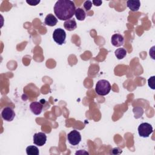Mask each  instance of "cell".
<instances>
[{
  "label": "cell",
  "instance_id": "cell-18",
  "mask_svg": "<svg viewBox=\"0 0 155 155\" xmlns=\"http://www.w3.org/2000/svg\"><path fill=\"white\" fill-rule=\"evenodd\" d=\"M26 2L29 4L30 5H31V6H35L36 5H38L39 2H40V1L39 0H29V1H26Z\"/></svg>",
  "mask_w": 155,
  "mask_h": 155
},
{
  "label": "cell",
  "instance_id": "cell-17",
  "mask_svg": "<svg viewBox=\"0 0 155 155\" xmlns=\"http://www.w3.org/2000/svg\"><path fill=\"white\" fill-rule=\"evenodd\" d=\"M92 6V2L91 1H86L84 3V7L86 11H89Z\"/></svg>",
  "mask_w": 155,
  "mask_h": 155
},
{
  "label": "cell",
  "instance_id": "cell-10",
  "mask_svg": "<svg viewBox=\"0 0 155 155\" xmlns=\"http://www.w3.org/2000/svg\"><path fill=\"white\" fill-rule=\"evenodd\" d=\"M127 7L133 12L137 11L140 6V2L139 0H128L127 1Z\"/></svg>",
  "mask_w": 155,
  "mask_h": 155
},
{
  "label": "cell",
  "instance_id": "cell-20",
  "mask_svg": "<svg viewBox=\"0 0 155 155\" xmlns=\"http://www.w3.org/2000/svg\"><path fill=\"white\" fill-rule=\"evenodd\" d=\"M92 3L95 5V6H100L102 3V1H99V0H93L92 1Z\"/></svg>",
  "mask_w": 155,
  "mask_h": 155
},
{
  "label": "cell",
  "instance_id": "cell-16",
  "mask_svg": "<svg viewBox=\"0 0 155 155\" xmlns=\"http://www.w3.org/2000/svg\"><path fill=\"white\" fill-rule=\"evenodd\" d=\"M154 76H153L151 77H150V78H149L148 79V86L153 90H154Z\"/></svg>",
  "mask_w": 155,
  "mask_h": 155
},
{
  "label": "cell",
  "instance_id": "cell-7",
  "mask_svg": "<svg viewBox=\"0 0 155 155\" xmlns=\"http://www.w3.org/2000/svg\"><path fill=\"white\" fill-rule=\"evenodd\" d=\"M1 116L4 120L10 122L15 118V113L10 107H5L1 112Z\"/></svg>",
  "mask_w": 155,
  "mask_h": 155
},
{
  "label": "cell",
  "instance_id": "cell-14",
  "mask_svg": "<svg viewBox=\"0 0 155 155\" xmlns=\"http://www.w3.org/2000/svg\"><path fill=\"white\" fill-rule=\"evenodd\" d=\"M114 54L118 59H122L127 55V51L124 48H119L115 50Z\"/></svg>",
  "mask_w": 155,
  "mask_h": 155
},
{
  "label": "cell",
  "instance_id": "cell-5",
  "mask_svg": "<svg viewBox=\"0 0 155 155\" xmlns=\"http://www.w3.org/2000/svg\"><path fill=\"white\" fill-rule=\"evenodd\" d=\"M67 140L72 145H77L81 140V136L77 130H72L67 134Z\"/></svg>",
  "mask_w": 155,
  "mask_h": 155
},
{
  "label": "cell",
  "instance_id": "cell-12",
  "mask_svg": "<svg viewBox=\"0 0 155 155\" xmlns=\"http://www.w3.org/2000/svg\"><path fill=\"white\" fill-rule=\"evenodd\" d=\"M64 26L66 30L68 31H72L76 28L77 24L74 19H71L65 21L64 23Z\"/></svg>",
  "mask_w": 155,
  "mask_h": 155
},
{
  "label": "cell",
  "instance_id": "cell-2",
  "mask_svg": "<svg viewBox=\"0 0 155 155\" xmlns=\"http://www.w3.org/2000/svg\"><path fill=\"white\" fill-rule=\"evenodd\" d=\"M111 90V85L110 82L105 79H101L97 81L95 87V91L97 94L105 96L108 94Z\"/></svg>",
  "mask_w": 155,
  "mask_h": 155
},
{
  "label": "cell",
  "instance_id": "cell-9",
  "mask_svg": "<svg viewBox=\"0 0 155 155\" xmlns=\"http://www.w3.org/2000/svg\"><path fill=\"white\" fill-rule=\"evenodd\" d=\"M30 108L34 114L39 115L42 112L43 106L39 102H33L30 105Z\"/></svg>",
  "mask_w": 155,
  "mask_h": 155
},
{
  "label": "cell",
  "instance_id": "cell-15",
  "mask_svg": "<svg viewBox=\"0 0 155 155\" xmlns=\"http://www.w3.org/2000/svg\"><path fill=\"white\" fill-rule=\"evenodd\" d=\"M26 153L28 155H38L39 154V149L34 145H30L27 147Z\"/></svg>",
  "mask_w": 155,
  "mask_h": 155
},
{
  "label": "cell",
  "instance_id": "cell-11",
  "mask_svg": "<svg viewBox=\"0 0 155 155\" xmlns=\"http://www.w3.org/2000/svg\"><path fill=\"white\" fill-rule=\"evenodd\" d=\"M44 22L47 25L53 27L56 25L58 22V19L57 18L52 14H48L46 16Z\"/></svg>",
  "mask_w": 155,
  "mask_h": 155
},
{
  "label": "cell",
  "instance_id": "cell-4",
  "mask_svg": "<svg viewBox=\"0 0 155 155\" xmlns=\"http://www.w3.org/2000/svg\"><path fill=\"white\" fill-rule=\"evenodd\" d=\"M66 38V33L61 28H58L54 30L53 33V39L55 42L59 45L64 44Z\"/></svg>",
  "mask_w": 155,
  "mask_h": 155
},
{
  "label": "cell",
  "instance_id": "cell-19",
  "mask_svg": "<svg viewBox=\"0 0 155 155\" xmlns=\"http://www.w3.org/2000/svg\"><path fill=\"white\" fill-rule=\"evenodd\" d=\"M111 153L112 154H120L122 151V150H120L119 148H113L112 150H111Z\"/></svg>",
  "mask_w": 155,
  "mask_h": 155
},
{
  "label": "cell",
  "instance_id": "cell-1",
  "mask_svg": "<svg viewBox=\"0 0 155 155\" xmlns=\"http://www.w3.org/2000/svg\"><path fill=\"white\" fill-rule=\"evenodd\" d=\"M76 7L74 2L70 0H59L54 6L56 17L61 21L70 19L74 15Z\"/></svg>",
  "mask_w": 155,
  "mask_h": 155
},
{
  "label": "cell",
  "instance_id": "cell-3",
  "mask_svg": "<svg viewBox=\"0 0 155 155\" xmlns=\"http://www.w3.org/2000/svg\"><path fill=\"white\" fill-rule=\"evenodd\" d=\"M153 128L151 124L147 122H143L138 127V133L140 137H148L153 133Z\"/></svg>",
  "mask_w": 155,
  "mask_h": 155
},
{
  "label": "cell",
  "instance_id": "cell-13",
  "mask_svg": "<svg viewBox=\"0 0 155 155\" xmlns=\"http://www.w3.org/2000/svg\"><path fill=\"white\" fill-rule=\"evenodd\" d=\"M74 15L76 19L79 21H84L86 16L85 11L81 8H78L77 9H76Z\"/></svg>",
  "mask_w": 155,
  "mask_h": 155
},
{
  "label": "cell",
  "instance_id": "cell-6",
  "mask_svg": "<svg viewBox=\"0 0 155 155\" xmlns=\"http://www.w3.org/2000/svg\"><path fill=\"white\" fill-rule=\"evenodd\" d=\"M47 141V136L42 132L35 133L33 136V143L39 147H42L45 144Z\"/></svg>",
  "mask_w": 155,
  "mask_h": 155
},
{
  "label": "cell",
  "instance_id": "cell-8",
  "mask_svg": "<svg viewBox=\"0 0 155 155\" xmlns=\"http://www.w3.org/2000/svg\"><path fill=\"white\" fill-rule=\"evenodd\" d=\"M111 44L114 47H120L124 44V37L118 33L114 34L111 36Z\"/></svg>",
  "mask_w": 155,
  "mask_h": 155
}]
</instances>
